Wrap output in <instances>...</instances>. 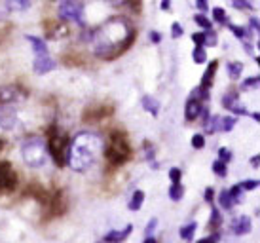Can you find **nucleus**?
<instances>
[{"mask_svg":"<svg viewBox=\"0 0 260 243\" xmlns=\"http://www.w3.org/2000/svg\"><path fill=\"white\" fill-rule=\"evenodd\" d=\"M150 40L154 44H159V42H161V35H159V33H156V31H152V33H150Z\"/></svg>","mask_w":260,"mask_h":243,"instance_id":"79ce46f5","label":"nucleus"},{"mask_svg":"<svg viewBox=\"0 0 260 243\" xmlns=\"http://www.w3.org/2000/svg\"><path fill=\"white\" fill-rule=\"evenodd\" d=\"M46 148H48V156L53 160V164L57 167H65L67 165V150H69V139L65 133H61L57 126L48 128V141H46Z\"/></svg>","mask_w":260,"mask_h":243,"instance_id":"7ed1b4c3","label":"nucleus"},{"mask_svg":"<svg viewBox=\"0 0 260 243\" xmlns=\"http://www.w3.org/2000/svg\"><path fill=\"white\" fill-rule=\"evenodd\" d=\"M156 226H158V219H156V217H154V219H150V221H148V224H146V236H150L152 232H154V228H156Z\"/></svg>","mask_w":260,"mask_h":243,"instance_id":"4c0bfd02","label":"nucleus"},{"mask_svg":"<svg viewBox=\"0 0 260 243\" xmlns=\"http://www.w3.org/2000/svg\"><path fill=\"white\" fill-rule=\"evenodd\" d=\"M202 101L198 99V97H190V99L186 101V105H184V118H186L188 122H194L198 120L200 116H202Z\"/></svg>","mask_w":260,"mask_h":243,"instance_id":"6e6552de","label":"nucleus"},{"mask_svg":"<svg viewBox=\"0 0 260 243\" xmlns=\"http://www.w3.org/2000/svg\"><path fill=\"white\" fill-rule=\"evenodd\" d=\"M232 160H234L232 150H228L226 146H220V148H218V162H222V164L228 165V162H232Z\"/></svg>","mask_w":260,"mask_h":243,"instance_id":"c85d7f7f","label":"nucleus"},{"mask_svg":"<svg viewBox=\"0 0 260 243\" xmlns=\"http://www.w3.org/2000/svg\"><path fill=\"white\" fill-rule=\"evenodd\" d=\"M105 156L110 164L114 165H122L123 162H127L131 156L129 144H127V139L122 131H114L110 135V143L105 146Z\"/></svg>","mask_w":260,"mask_h":243,"instance_id":"20e7f679","label":"nucleus"},{"mask_svg":"<svg viewBox=\"0 0 260 243\" xmlns=\"http://www.w3.org/2000/svg\"><path fill=\"white\" fill-rule=\"evenodd\" d=\"M17 186V173L10 162H0V192H12Z\"/></svg>","mask_w":260,"mask_h":243,"instance_id":"423d86ee","label":"nucleus"},{"mask_svg":"<svg viewBox=\"0 0 260 243\" xmlns=\"http://www.w3.org/2000/svg\"><path fill=\"white\" fill-rule=\"evenodd\" d=\"M131 232H133V224H127L123 230H120V232H116V230H110L109 234L105 236V239H103V243H122L125 237L131 236Z\"/></svg>","mask_w":260,"mask_h":243,"instance_id":"9d476101","label":"nucleus"},{"mask_svg":"<svg viewBox=\"0 0 260 243\" xmlns=\"http://www.w3.org/2000/svg\"><path fill=\"white\" fill-rule=\"evenodd\" d=\"M238 124V118L236 116H222L220 118V131H232Z\"/></svg>","mask_w":260,"mask_h":243,"instance_id":"aec40b11","label":"nucleus"},{"mask_svg":"<svg viewBox=\"0 0 260 243\" xmlns=\"http://www.w3.org/2000/svg\"><path fill=\"white\" fill-rule=\"evenodd\" d=\"M57 14L63 21H76L84 25V4L80 2H61L57 8Z\"/></svg>","mask_w":260,"mask_h":243,"instance_id":"39448f33","label":"nucleus"},{"mask_svg":"<svg viewBox=\"0 0 260 243\" xmlns=\"http://www.w3.org/2000/svg\"><path fill=\"white\" fill-rule=\"evenodd\" d=\"M15 124L14 112H8V110H0V129H10Z\"/></svg>","mask_w":260,"mask_h":243,"instance_id":"f3484780","label":"nucleus"},{"mask_svg":"<svg viewBox=\"0 0 260 243\" xmlns=\"http://www.w3.org/2000/svg\"><path fill=\"white\" fill-rule=\"evenodd\" d=\"M192 59H194V63H198V65L205 63V61H207V50H205V48H194Z\"/></svg>","mask_w":260,"mask_h":243,"instance_id":"5701e85b","label":"nucleus"},{"mask_svg":"<svg viewBox=\"0 0 260 243\" xmlns=\"http://www.w3.org/2000/svg\"><path fill=\"white\" fill-rule=\"evenodd\" d=\"M251 118H253L254 122H258L260 120V116H258V112H253V114H251Z\"/></svg>","mask_w":260,"mask_h":243,"instance_id":"de8ad7c7","label":"nucleus"},{"mask_svg":"<svg viewBox=\"0 0 260 243\" xmlns=\"http://www.w3.org/2000/svg\"><path fill=\"white\" fill-rule=\"evenodd\" d=\"M196 230H198V224L196 222H190V224H184L181 228V237L184 241H192L194 239V234Z\"/></svg>","mask_w":260,"mask_h":243,"instance_id":"a211bd4d","label":"nucleus"},{"mask_svg":"<svg viewBox=\"0 0 260 243\" xmlns=\"http://www.w3.org/2000/svg\"><path fill=\"white\" fill-rule=\"evenodd\" d=\"M25 38H27V40L30 42V46H32V50L37 51L38 57H42V55H48V44L44 42L42 38H38V36H32V35H27Z\"/></svg>","mask_w":260,"mask_h":243,"instance_id":"ddd939ff","label":"nucleus"},{"mask_svg":"<svg viewBox=\"0 0 260 243\" xmlns=\"http://www.w3.org/2000/svg\"><path fill=\"white\" fill-rule=\"evenodd\" d=\"M182 33H184V29H182L181 23H173V25H171V36H173V38H181Z\"/></svg>","mask_w":260,"mask_h":243,"instance_id":"c9c22d12","label":"nucleus"},{"mask_svg":"<svg viewBox=\"0 0 260 243\" xmlns=\"http://www.w3.org/2000/svg\"><path fill=\"white\" fill-rule=\"evenodd\" d=\"M171 4H169V0H161V10H169Z\"/></svg>","mask_w":260,"mask_h":243,"instance_id":"c03bdc74","label":"nucleus"},{"mask_svg":"<svg viewBox=\"0 0 260 243\" xmlns=\"http://www.w3.org/2000/svg\"><path fill=\"white\" fill-rule=\"evenodd\" d=\"M2 146H4V141H2V139H0V150H2Z\"/></svg>","mask_w":260,"mask_h":243,"instance_id":"09e8293b","label":"nucleus"},{"mask_svg":"<svg viewBox=\"0 0 260 243\" xmlns=\"http://www.w3.org/2000/svg\"><path fill=\"white\" fill-rule=\"evenodd\" d=\"M184 196V186L182 185H171L169 186V198L173 201H181Z\"/></svg>","mask_w":260,"mask_h":243,"instance_id":"412c9836","label":"nucleus"},{"mask_svg":"<svg viewBox=\"0 0 260 243\" xmlns=\"http://www.w3.org/2000/svg\"><path fill=\"white\" fill-rule=\"evenodd\" d=\"M213 198H215V192H213V188H207V190H205V201L213 203Z\"/></svg>","mask_w":260,"mask_h":243,"instance_id":"37998d69","label":"nucleus"},{"mask_svg":"<svg viewBox=\"0 0 260 243\" xmlns=\"http://www.w3.org/2000/svg\"><path fill=\"white\" fill-rule=\"evenodd\" d=\"M232 6L238 8V10H251L253 4H249V2H245V0H234V2H232Z\"/></svg>","mask_w":260,"mask_h":243,"instance_id":"e433bc0d","label":"nucleus"},{"mask_svg":"<svg viewBox=\"0 0 260 243\" xmlns=\"http://www.w3.org/2000/svg\"><path fill=\"white\" fill-rule=\"evenodd\" d=\"M217 71H218V61H211L209 67L205 69V72H203V76H202V89H207V92H209L211 86H213V80H215Z\"/></svg>","mask_w":260,"mask_h":243,"instance_id":"9b49d317","label":"nucleus"},{"mask_svg":"<svg viewBox=\"0 0 260 243\" xmlns=\"http://www.w3.org/2000/svg\"><path fill=\"white\" fill-rule=\"evenodd\" d=\"M220 224H222V213H220V211H218V209L213 205V209H211V222H209V226H211V228H215V226L218 228Z\"/></svg>","mask_w":260,"mask_h":243,"instance_id":"393cba45","label":"nucleus"},{"mask_svg":"<svg viewBox=\"0 0 260 243\" xmlns=\"http://www.w3.org/2000/svg\"><path fill=\"white\" fill-rule=\"evenodd\" d=\"M169 179H171V183H173V185H181L182 171L179 169V167H171V169H169Z\"/></svg>","mask_w":260,"mask_h":243,"instance_id":"7c9ffc66","label":"nucleus"},{"mask_svg":"<svg viewBox=\"0 0 260 243\" xmlns=\"http://www.w3.org/2000/svg\"><path fill=\"white\" fill-rule=\"evenodd\" d=\"M143 203H145V192H143V190H135L133 196H131V201L127 207H129L131 211H139V209L143 207Z\"/></svg>","mask_w":260,"mask_h":243,"instance_id":"dca6fc26","label":"nucleus"},{"mask_svg":"<svg viewBox=\"0 0 260 243\" xmlns=\"http://www.w3.org/2000/svg\"><path fill=\"white\" fill-rule=\"evenodd\" d=\"M203 35H205V48H211V46H217V42H218L217 33H213V31H205Z\"/></svg>","mask_w":260,"mask_h":243,"instance_id":"c756f323","label":"nucleus"},{"mask_svg":"<svg viewBox=\"0 0 260 243\" xmlns=\"http://www.w3.org/2000/svg\"><path fill=\"white\" fill-rule=\"evenodd\" d=\"M21 154H23V162L32 167V169H38V167H44L48 164V148H46V141L40 139V137H29L25 139L21 144Z\"/></svg>","mask_w":260,"mask_h":243,"instance_id":"f03ea898","label":"nucleus"},{"mask_svg":"<svg viewBox=\"0 0 260 243\" xmlns=\"http://www.w3.org/2000/svg\"><path fill=\"white\" fill-rule=\"evenodd\" d=\"M196 8H198V10L202 12V15H203L205 12H207V10H209V4H207L205 0H196Z\"/></svg>","mask_w":260,"mask_h":243,"instance_id":"58836bf2","label":"nucleus"},{"mask_svg":"<svg viewBox=\"0 0 260 243\" xmlns=\"http://www.w3.org/2000/svg\"><path fill=\"white\" fill-rule=\"evenodd\" d=\"M249 232H251V219L247 215H241L238 221L234 222V234L243 236V234H249Z\"/></svg>","mask_w":260,"mask_h":243,"instance_id":"f8f14e48","label":"nucleus"},{"mask_svg":"<svg viewBox=\"0 0 260 243\" xmlns=\"http://www.w3.org/2000/svg\"><path fill=\"white\" fill-rule=\"evenodd\" d=\"M218 203H220V207H222L224 211H232V207L236 205V203H234V200L230 198L228 190H222V192L218 194Z\"/></svg>","mask_w":260,"mask_h":243,"instance_id":"6ab92c4d","label":"nucleus"},{"mask_svg":"<svg viewBox=\"0 0 260 243\" xmlns=\"http://www.w3.org/2000/svg\"><path fill=\"white\" fill-rule=\"evenodd\" d=\"M6 8L10 12H21V10H27L30 8V2L29 0H21V2H17V0H12V2H8Z\"/></svg>","mask_w":260,"mask_h":243,"instance_id":"4be33fe9","label":"nucleus"},{"mask_svg":"<svg viewBox=\"0 0 260 243\" xmlns=\"http://www.w3.org/2000/svg\"><path fill=\"white\" fill-rule=\"evenodd\" d=\"M228 27H230L232 33L238 36V38H241V40H245V36H249V29H247V27H239V25H234V23H228Z\"/></svg>","mask_w":260,"mask_h":243,"instance_id":"cd10ccee","label":"nucleus"},{"mask_svg":"<svg viewBox=\"0 0 260 243\" xmlns=\"http://www.w3.org/2000/svg\"><path fill=\"white\" fill-rule=\"evenodd\" d=\"M192 40H194L196 48H205V35H203V33H196V35H192Z\"/></svg>","mask_w":260,"mask_h":243,"instance_id":"72a5a7b5","label":"nucleus"},{"mask_svg":"<svg viewBox=\"0 0 260 243\" xmlns=\"http://www.w3.org/2000/svg\"><path fill=\"white\" fill-rule=\"evenodd\" d=\"M143 243H158V241H156V237L148 236V237H146V239H145V241H143Z\"/></svg>","mask_w":260,"mask_h":243,"instance_id":"49530a36","label":"nucleus"},{"mask_svg":"<svg viewBox=\"0 0 260 243\" xmlns=\"http://www.w3.org/2000/svg\"><path fill=\"white\" fill-rule=\"evenodd\" d=\"M213 19H215L218 25H228V17H226L224 8H215V10H213Z\"/></svg>","mask_w":260,"mask_h":243,"instance_id":"a878e982","label":"nucleus"},{"mask_svg":"<svg viewBox=\"0 0 260 243\" xmlns=\"http://www.w3.org/2000/svg\"><path fill=\"white\" fill-rule=\"evenodd\" d=\"M103 148V141L97 133L82 131L73 139L67 150V165H71L74 171H86L95 164L97 152Z\"/></svg>","mask_w":260,"mask_h":243,"instance_id":"f257e3e1","label":"nucleus"},{"mask_svg":"<svg viewBox=\"0 0 260 243\" xmlns=\"http://www.w3.org/2000/svg\"><path fill=\"white\" fill-rule=\"evenodd\" d=\"M251 165H253V167H258V156L251 158Z\"/></svg>","mask_w":260,"mask_h":243,"instance_id":"a18cd8bd","label":"nucleus"},{"mask_svg":"<svg viewBox=\"0 0 260 243\" xmlns=\"http://www.w3.org/2000/svg\"><path fill=\"white\" fill-rule=\"evenodd\" d=\"M198 243H218V234H211V236L200 239Z\"/></svg>","mask_w":260,"mask_h":243,"instance_id":"ea45409f","label":"nucleus"},{"mask_svg":"<svg viewBox=\"0 0 260 243\" xmlns=\"http://www.w3.org/2000/svg\"><path fill=\"white\" fill-rule=\"evenodd\" d=\"M203 146H205V137H203L202 133H196V135L192 137V148L202 150Z\"/></svg>","mask_w":260,"mask_h":243,"instance_id":"2f4dec72","label":"nucleus"},{"mask_svg":"<svg viewBox=\"0 0 260 243\" xmlns=\"http://www.w3.org/2000/svg\"><path fill=\"white\" fill-rule=\"evenodd\" d=\"M239 188L245 192V190H256L258 188V180L256 179H249V180H243V183H239Z\"/></svg>","mask_w":260,"mask_h":243,"instance_id":"473e14b6","label":"nucleus"},{"mask_svg":"<svg viewBox=\"0 0 260 243\" xmlns=\"http://www.w3.org/2000/svg\"><path fill=\"white\" fill-rule=\"evenodd\" d=\"M213 173H215V175H218L220 179H224V177L228 175V165L217 160V162H213Z\"/></svg>","mask_w":260,"mask_h":243,"instance_id":"bb28decb","label":"nucleus"},{"mask_svg":"<svg viewBox=\"0 0 260 243\" xmlns=\"http://www.w3.org/2000/svg\"><path fill=\"white\" fill-rule=\"evenodd\" d=\"M249 25H251V29H253V35H258V19H256V17H251V19H249Z\"/></svg>","mask_w":260,"mask_h":243,"instance_id":"a19ab883","label":"nucleus"},{"mask_svg":"<svg viewBox=\"0 0 260 243\" xmlns=\"http://www.w3.org/2000/svg\"><path fill=\"white\" fill-rule=\"evenodd\" d=\"M226 71H228V76L232 80H238L241 76V72H243V63L241 61H230L226 65Z\"/></svg>","mask_w":260,"mask_h":243,"instance_id":"2eb2a0df","label":"nucleus"},{"mask_svg":"<svg viewBox=\"0 0 260 243\" xmlns=\"http://www.w3.org/2000/svg\"><path fill=\"white\" fill-rule=\"evenodd\" d=\"M57 67V63L50 57V55H42V57H37L35 59V63H32V69L37 74H46V72L53 71Z\"/></svg>","mask_w":260,"mask_h":243,"instance_id":"1a4fd4ad","label":"nucleus"},{"mask_svg":"<svg viewBox=\"0 0 260 243\" xmlns=\"http://www.w3.org/2000/svg\"><path fill=\"white\" fill-rule=\"evenodd\" d=\"M194 21H196V25L202 27L203 31H213V23H211L205 15H202V14L194 15Z\"/></svg>","mask_w":260,"mask_h":243,"instance_id":"b1692460","label":"nucleus"},{"mask_svg":"<svg viewBox=\"0 0 260 243\" xmlns=\"http://www.w3.org/2000/svg\"><path fill=\"white\" fill-rule=\"evenodd\" d=\"M141 105H143V108H145L148 114L152 116H158L159 114V103L154 97H150V95H143V99H141Z\"/></svg>","mask_w":260,"mask_h":243,"instance_id":"4468645a","label":"nucleus"},{"mask_svg":"<svg viewBox=\"0 0 260 243\" xmlns=\"http://www.w3.org/2000/svg\"><path fill=\"white\" fill-rule=\"evenodd\" d=\"M258 76H251V78H247L243 84H241V89H249V87H256L258 86Z\"/></svg>","mask_w":260,"mask_h":243,"instance_id":"f704fd0d","label":"nucleus"},{"mask_svg":"<svg viewBox=\"0 0 260 243\" xmlns=\"http://www.w3.org/2000/svg\"><path fill=\"white\" fill-rule=\"evenodd\" d=\"M222 107L226 108V110H230L232 114H236V116H249V110L241 105L239 95L236 92H230L228 95H224V97H222Z\"/></svg>","mask_w":260,"mask_h":243,"instance_id":"0eeeda50","label":"nucleus"}]
</instances>
